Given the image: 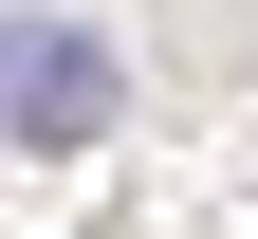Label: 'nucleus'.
Masks as SVG:
<instances>
[{"label": "nucleus", "instance_id": "obj_1", "mask_svg": "<svg viewBox=\"0 0 258 239\" xmlns=\"http://www.w3.org/2000/svg\"><path fill=\"white\" fill-rule=\"evenodd\" d=\"M129 111V55L92 19H0V147H92Z\"/></svg>", "mask_w": 258, "mask_h": 239}]
</instances>
